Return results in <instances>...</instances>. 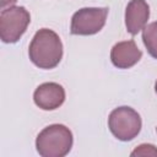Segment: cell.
I'll return each instance as SVG.
<instances>
[{
    "label": "cell",
    "instance_id": "cell-3",
    "mask_svg": "<svg viewBox=\"0 0 157 157\" xmlns=\"http://www.w3.org/2000/svg\"><path fill=\"white\" fill-rule=\"evenodd\" d=\"M110 132L120 141H130L141 131L142 121L140 114L131 107H118L112 110L108 118Z\"/></svg>",
    "mask_w": 157,
    "mask_h": 157
},
{
    "label": "cell",
    "instance_id": "cell-1",
    "mask_svg": "<svg viewBox=\"0 0 157 157\" xmlns=\"http://www.w3.org/2000/svg\"><path fill=\"white\" fill-rule=\"evenodd\" d=\"M28 56L39 69H54L63 58V43L60 37L49 28L37 31L29 43Z\"/></svg>",
    "mask_w": 157,
    "mask_h": 157
},
{
    "label": "cell",
    "instance_id": "cell-10",
    "mask_svg": "<svg viewBox=\"0 0 157 157\" xmlns=\"http://www.w3.org/2000/svg\"><path fill=\"white\" fill-rule=\"evenodd\" d=\"M130 155L131 156H144V157H146V156L157 157V147L151 144H141Z\"/></svg>",
    "mask_w": 157,
    "mask_h": 157
},
{
    "label": "cell",
    "instance_id": "cell-5",
    "mask_svg": "<svg viewBox=\"0 0 157 157\" xmlns=\"http://www.w3.org/2000/svg\"><path fill=\"white\" fill-rule=\"evenodd\" d=\"M107 7H83L76 11L71 18L70 32L75 36H92L98 33L105 25Z\"/></svg>",
    "mask_w": 157,
    "mask_h": 157
},
{
    "label": "cell",
    "instance_id": "cell-4",
    "mask_svg": "<svg viewBox=\"0 0 157 157\" xmlns=\"http://www.w3.org/2000/svg\"><path fill=\"white\" fill-rule=\"evenodd\" d=\"M31 15L23 6H11L1 10L0 38L4 43H16L26 32Z\"/></svg>",
    "mask_w": 157,
    "mask_h": 157
},
{
    "label": "cell",
    "instance_id": "cell-12",
    "mask_svg": "<svg viewBox=\"0 0 157 157\" xmlns=\"http://www.w3.org/2000/svg\"><path fill=\"white\" fill-rule=\"evenodd\" d=\"M155 90H156V93H157V81H156V85H155Z\"/></svg>",
    "mask_w": 157,
    "mask_h": 157
},
{
    "label": "cell",
    "instance_id": "cell-13",
    "mask_svg": "<svg viewBox=\"0 0 157 157\" xmlns=\"http://www.w3.org/2000/svg\"><path fill=\"white\" fill-rule=\"evenodd\" d=\"M156 131H157V128H156Z\"/></svg>",
    "mask_w": 157,
    "mask_h": 157
},
{
    "label": "cell",
    "instance_id": "cell-6",
    "mask_svg": "<svg viewBox=\"0 0 157 157\" xmlns=\"http://www.w3.org/2000/svg\"><path fill=\"white\" fill-rule=\"evenodd\" d=\"M33 101L43 110L58 109L65 101V90L56 82H45L39 85L34 93Z\"/></svg>",
    "mask_w": 157,
    "mask_h": 157
},
{
    "label": "cell",
    "instance_id": "cell-2",
    "mask_svg": "<svg viewBox=\"0 0 157 157\" xmlns=\"http://www.w3.org/2000/svg\"><path fill=\"white\" fill-rule=\"evenodd\" d=\"M74 137L69 128L53 124L44 128L36 139L37 152L42 157H64L72 147Z\"/></svg>",
    "mask_w": 157,
    "mask_h": 157
},
{
    "label": "cell",
    "instance_id": "cell-7",
    "mask_svg": "<svg viewBox=\"0 0 157 157\" xmlns=\"http://www.w3.org/2000/svg\"><path fill=\"white\" fill-rule=\"evenodd\" d=\"M142 56L141 50L135 40H124L113 45L110 50V60L118 69H129L137 64Z\"/></svg>",
    "mask_w": 157,
    "mask_h": 157
},
{
    "label": "cell",
    "instance_id": "cell-9",
    "mask_svg": "<svg viewBox=\"0 0 157 157\" xmlns=\"http://www.w3.org/2000/svg\"><path fill=\"white\" fill-rule=\"evenodd\" d=\"M142 40L148 54L157 59V21L151 22L144 27Z\"/></svg>",
    "mask_w": 157,
    "mask_h": 157
},
{
    "label": "cell",
    "instance_id": "cell-8",
    "mask_svg": "<svg viewBox=\"0 0 157 157\" xmlns=\"http://www.w3.org/2000/svg\"><path fill=\"white\" fill-rule=\"evenodd\" d=\"M150 17V6L145 0H130L125 10V27L126 31L135 36L147 23Z\"/></svg>",
    "mask_w": 157,
    "mask_h": 157
},
{
    "label": "cell",
    "instance_id": "cell-11",
    "mask_svg": "<svg viewBox=\"0 0 157 157\" xmlns=\"http://www.w3.org/2000/svg\"><path fill=\"white\" fill-rule=\"evenodd\" d=\"M17 0H0V7L1 10L4 9H7V7H11V6H15Z\"/></svg>",
    "mask_w": 157,
    "mask_h": 157
}]
</instances>
